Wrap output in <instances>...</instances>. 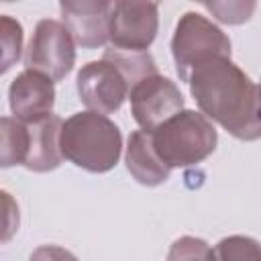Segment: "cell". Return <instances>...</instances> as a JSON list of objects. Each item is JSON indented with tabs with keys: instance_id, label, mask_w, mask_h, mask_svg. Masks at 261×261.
I'll return each mask as SVG.
<instances>
[{
	"instance_id": "obj_1",
	"label": "cell",
	"mask_w": 261,
	"mask_h": 261,
	"mask_svg": "<svg viewBox=\"0 0 261 261\" xmlns=\"http://www.w3.org/2000/svg\"><path fill=\"white\" fill-rule=\"evenodd\" d=\"M188 84L206 118L241 141L261 137V84L251 82L230 57L202 63L190 73Z\"/></svg>"
},
{
	"instance_id": "obj_2",
	"label": "cell",
	"mask_w": 261,
	"mask_h": 261,
	"mask_svg": "<svg viewBox=\"0 0 261 261\" xmlns=\"http://www.w3.org/2000/svg\"><path fill=\"white\" fill-rule=\"evenodd\" d=\"M122 137L118 126L98 112H77L63 122V157L92 173L112 169L120 157Z\"/></svg>"
},
{
	"instance_id": "obj_3",
	"label": "cell",
	"mask_w": 261,
	"mask_h": 261,
	"mask_svg": "<svg viewBox=\"0 0 261 261\" xmlns=\"http://www.w3.org/2000/svg\"><path fill=\"white\" fill-rule=\"evenodd\" d=\"M157 155L173 167L196 165L216 149V128L210 118L196 110H181L151 133Z\"/></svg>"
},
{
	"instance_id": "obj_4",
	"label": "cell",
	"mask_w": 261,
	"mask_h": 261,
	"mask_svg": "<svg viewBox=\"0 0 261 261\" xmlns=\"http://www.w3.org/2000/svg\"><path fill=\"white\" fill-rule=\"evenodd\" d=\"M171 53L177 75L188 82L190 73L202 63L216 57H230V41L206 16L198 12H186L175 27Z\"/></svg>"
},
{
	"instance_id": "obj_5",
	"label": "cell",
	"mask_w": 261,
	"mask_h": 261,
	"mask_svg": "<svg viewBox=\"0 0 261 261\" xmlns=\"http://www.w3.org/2000/svg\"><path fill=\"white\" fill-rule=\"evenodd\" d=\"M75 63V41L67 27L53 18L37 22L24 53V65L53 82L63 80Z\"/></svg>"
},
{
	"instance_id": "obj_6",
	"label": "cell",
	"mask_w": 261,
	"mask_h": 261,
	"mask_svg": "<svg viewBox=\"0 0 261 261\" xmlns=\"http://www.w3.org/2000/svg\"><path fill=\"white\" fill-rule=\"evenodd\" d=\"M128 98L135 120L149 133L157 130L163 122L184 110V96L179 88L159 73L139 82L130 90Z\"/></svg>"
},
{
	"instance_id": "obj_7",
	"label": "cell",
	"mask_w": 261,
	"mask_h": 261,
	"mask_svg": "<svg viewBox=\"0 0 261 261\" xmlns=\"http://www.w3.org/2000/svg\"><path fill=\"white\" fill-rule=\"evenodd\" d=\"M80 100L98 114L116 112L124 98L130 94V86L114 63L108 59L90 61L77 73Z\"/></svg>"
},
{
	"instance_id": "obj_8",
	"label": "cell",
	"mask_w": 261,
	"mask_h": 261,
	"mask_svg": "<svg viewBox=\"0 0 261 261\" xmlns=\"http://www.w3.org/2000/svg\"><path fill=\"white\" fill-rule=\"evenodd\" d=\"M155 2H114L110 18V43L114 49L147 51L157 35Z\"/></svg>"
},
{
	"instance_id": "obj_9",
	"label": "cell",
	"mask_w": 261,
	"mask_h": 261,
	"mask_svg": "<svg viewBox=\"0 0 261 261\" xmlns=\"http://www.w3.org/2000/svg\"><path fill=\"white\" fill-rule=\"evenodd\" d=\"M114 2L96 0H67L59 4L63 24L71 33L73 41L86 49L102 47L110 41V18Z\"/></svg>"
},
{
	"instance_id": "obj_10",
	"label": "cell",
	"mask_w": 261,
	"mask_h": 261,
	"mask_svg": "<svg viewBox=\"0 0 261 261\" xmlns=\"http://www.w3.org/2000/svg\"><path fill=\"white\" fill-rule=\"evenodd\" d=\"M8 100L14 118H18L24 124L39 122L53 114V104H55L53 80H49L43 73L24 69L12 80L8 90Z\"/></svg>"
},
{
	"instance_id": "obj_11",
	"label": "cell",
	"mask_w": 261,
	"mask_h": 261,
	"mask_svg": "<svg viewBox=\"0 0 261 261\" xmlns=\"http://www.w3.org/2000/svg\"><path fill=\"white\" fill-rule=\"evenodd\" d=\"M61 133L63 120L57 114L29 124V153L24 159V167L41 173L59 167L63 161Z\"/></svg>"
},
{
	"instance_id": "obj_12",
	"label": "cell",
	"mask_w": 261,
	"mask_h": 261,
	"mask_svg": "<svg viewBox=\"0 0 261 261\" xmlns=\"http://www.w3.org/2000/svg\"><path fill=\"white\" fill-rule=\"evenodd\" d=\"M126 169L143 186H159L171 173V167L167 163H163V159L157 155V151L153 147L151 133L143 130V128L135 130L128 139Z\"/></svg>"
},
{
	"instance_id": "obj_13",
	"label": "cell",
	"mask_w": 261,
	"mask_h": 261,
	"mask_svg": "<svg viewBox=\"0 0 261 261\" xmlns=\"http://www.w3.org/2000/svg\"><path fill=\"white\" fill-rule=\"evenodd\" d=\"M104 59H108L110 63H114L118 67V71L128 82L130 90L139 82H143V80H147L151 75H157L155 61L147 51H124V49L108 47L104 51Z\"/></svg>"
},
{
	"instance_id": "obj_14",
	"label": "cell",
	"mask_w": 261,
	"mask_h": 261,
	"mask_svg": "<svg viewBox=\"0 0 261 261\" xmlns=\"http://www.w3.org/2000/svg\"><path fill=\"white\" fill-rule=\"evenodd\" d=\"M0 161L2 167L10 165H24L29 153V124L20 122L18 118L4 116L0 122Z\"/></svg>"
},
{
	"instance_id": "obj_15",
	"label": "cell",
	"mask_w": 261,
	"mask_h": 261,
	"mask_svg": "<svg viewBox=\"0 0 261 261\" xmlns=\"http://www.w3.org/2000/svg\"><path fill=\"white\" fill-rule=\"evenodd\" d=\"M216 261H261V243L251 237L234 234L214 247Z\"/></svg>"
},
{
	"instance_id": "obj_16",
	"label": "cell",
	"mask_w": 261,
	"mask_h": 261,
	"mask_svg": "<svg viewBox=\"0 0 261 261\" xmlns=\"http://www.w3.org/2000/svg\"><path fill=\"white\" fill-rule=\"evenodd\" d=\"M0 43H2V71H8L18 61L22 51V27L8 14L0 16Z\"/></svg>"
},
{
	"instance_id": "obj_17",
	"label": "cell",
	"mask_w": 261,
	"mask_h": 261,
	"mask_svg": "<svg viewBox=\"0 0 261 261\" xmlns=\"http://www.w3.org/2000/svg\"><path fill=\"white\" fill-rule=\"evenodd\" d=\"M167 261H216V257L214 249L206 241L196 237H181L171 245Z\"/></svg>"
},
{
	"instance_id": "obj_18",
	"label": "cell",
	"mask_w": 261,
	"mask_h": 261,
	"mask_svg": "<svg viewBox=\"0 0 261 261\" xmlns=\"http://www.w3.org/2000/svg\"><path fill=\"white\" fill-rule=\"evenodd\" d=\"M204 8L210 10L220 22L241 24L251 18L255 2H204Z\"/></svg>"
},
{
	"instance_id": "obj_19",
	"label": "cell",
	"mask_w": 261,
	"mask_h": 261,
	"mask_svg": "<svg viewBox=\"0 0 261 261\" xmlns=\"http://www.w3.org/2000/svg\"><path fill=\"white\" fill-rule=\"evenodd\" d=\"M2 210H4V218H2V241L6 243L18 230V206L10 198L8 192H2Z\"/></svg>"
},
{
	"instance_id": "obj_20",
	"label": "cell",
	"mask_w": 261,
	"mask_h": 261,
	"mask_svg": "<svg viewBox=\"0 0 261 261\" xmlns=\"http://www.w3.org/2000/svg\"><path fill=\"white\" fill-rule=\"evenodd\" d=\"M29 261H77V257L71 251L63 249V247L43 245V247H37L31 253V259Z\"/></svg>"
}]
</instances>
